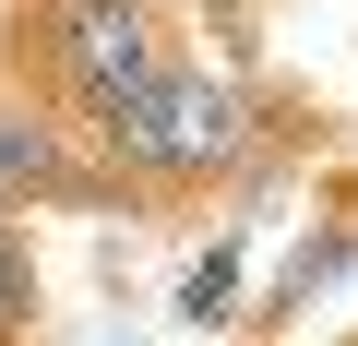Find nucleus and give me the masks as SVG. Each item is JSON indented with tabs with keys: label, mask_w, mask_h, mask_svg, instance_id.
I'll list each match as a JSON object with an SVG mask.
<instances>
[{
	"label": "nucleus",
	"mask_w": 358,
	"mask_h": 346,
	"mask_svg": "<svg viewBox=\"0 0 358 346\" xmlns=\"http://www.w3.org/2000/svg\"><path fill=\"white\" fill-rule=\"evenodd\" d=\"M287 131V108L251 84V72H215V60H167L143 96H120L84 143L120 167V180L143 192V203H167V192H215V180H251L263 167V143Z\"/></svg>",
	"instance_id": "obj_1"
},
{
	"label": "nucleus",
	"mask_w": 358,
	"mask_h": 346,
	"mask_svg": "<svg viewBox=\"0 0 358 346\" xmlns=\"http://www.w3.org/2000/svg\"><path fill=\"white\" fill-rule=\"evenodd\" d=\"M167 60L179 48H167L155 0H24L0 36V72H24L48 108H72V131H96L120 96H143Z\"/></svg>",
	"instance_id": "obj_2"
},
{
	"label": "nucleus",
	"mask_w": 358,
	"mask_h": 346,
	"mask_svg": "<svg viewBox=\"0 0 358 346\" xmlns=\"http://www.w3.org/2000/svg\"><path fill=\"white\" fill-rule=\"evenodd\" d=\"M131 203L143 192L72 131V108L0 72V215H131Z\"/></svg>",
	"instance_id": "obj_3"
},
{
	"label": "nucleus",
	"mask_w": 358,
	"mask_h": 346,
	"mask_svg": "<svg viewBox=\"0 0 358 346\" xmlns=\"http://www.w3.org/2000/svg\"><path fill=\"white\" fill-rule=\"evenodd\" d=\"M346 263H358V215H334V227H310V239L287 251V275H275V298H263V322H299V310H310V298H322V287H334Z\"/></svg>",
	"instance_id": "obj_4"
},
{
	"label": "nucleus",
	"mask_w": 358,
	"mask_h": 346,
	"mask_svg": "<svg viewBox=\"0 0 358 346\" xmlns=\"http://www.w3.org/2000/svg\"><path fill=\"white\" fill-rule=\"evenodd\" d=\"M36 334V239L24 215H0V346H24Z\"/></svg>",
	"instance_id": "obj_5"
},
{
	"label": "nucleus",
	"mask_w": 358,
	"mask_h": 346,
	"mask_svg": "<svg viewBox=\"0 0 358 346\" xmlns=\"http://www.w3.org/2000/svg\"><path fill=\"white\" fill-rule=\"evenodd\" d=\"M215 310H227V251L192 263V287H179V322H215Z\"/></svg>",
	"instance_id": "obj_6"
},
{
	"label": "nucleus",
	"mask_w": 358,
	"mask_h": 346,
	"mask_svg": "<svg viewBox=\"0 0 358 346\" xmlns=\"http://www.w3.org/2000/svg\"><path fill=\"white\" fill-rule=\"evenodd\" d=\"M322 346H358V322H346V334H322Z\"/></svg>",
	"instance_id": "obj_7"
}]
</instances>
